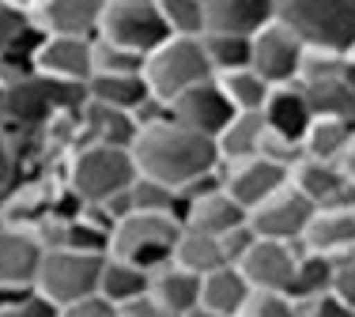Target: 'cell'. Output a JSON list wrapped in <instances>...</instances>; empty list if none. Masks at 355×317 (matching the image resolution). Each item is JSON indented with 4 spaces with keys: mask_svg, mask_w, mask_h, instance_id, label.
Returning a JSON list of instances; mask_svg holds the SVG:
<instances>
[{
    "mask_svg": "<svg viewBox=\"0 0 355 317\" xmlns=\"http://www.w3.org/2000/svg\"><path fill=\"white\" fill-rule=\"evenodd\" d=\"M148 287H151V272H144V269H137V264L121 261V257H106V261H103L98 295H103L106 302H114L117 310H125V306L148 298Z\"/></svg>",
    "mask_w": 355,
    "mask_h": 317,
    "instance_id": "25",
    "label": "cell"
},
{
    "mask_svg": "<svg viewBox=\"0 0 355 317\" xmlns=\"http://www.w3.org/2000/svg\"><path fill=\"white\" fill-rule=\"evenodd\" d=\"M276 23L306 49L348 57L355 46V0H276Z\"/></svg>",
    "mask_w": 355,
    "mask_h": 317,
    "instance_id": "2",
    "label": "cell"
},
{
    "mask_svg": "<svg viewBox=\"0 0 355 317\" xmlns=\"http://www.w3.org/2000/svg\"><path fill=\"white\" fill-rule=\"evenodd\" d=\"M302 57H306V46H302L284 23H268L265 30H257V35L250 38V69L257 72L268 87L299 83Z\"/></svg>",
    "mask_w": 355,
    "mask_h": 317,
    "instance_id": "8",
    "label": "cell"
},
{
    "mask_svg": "<svg viewBox=\"0 0 355 317\" xmlns=\"http://www.w3.org/2000/svg\"><path fill=\"white\" fill-rule=\"evenodd\" d=\"M171 264H178V269H185V272H193V276H200V280L212 276L216 269H227L223 249H219V238L197 235V230H185V227H182V235H178V242H174Z\"/></svg>",
    "mask_w": 355,
    "mask_h": 317,
    "instance_id": "27",
    "label": "cell"
},
{
    "mask_svg": "<svg viewBox=\"0 0 355 317\" xmlns=\"http://www.w3.org/2000/svg\"><path fill=\"white\" fill-rule=\"evenodd\" d=\"M15 178H19V166H15L12 140H8V132H0V193H8L15 185Z\"/></svg>",
    "mask_w": 355,
    "mask_h": 317,
    "instance_id": "45",
    "label": "cell"
},
{
    "mask_svg": "<svg viewBox=\"0 0 355 317\" xmlns=\"http://www.w3.org/2000/svg\"><path fill=\"white\" fill-rule=\"evenodd\" d=\"M12 317H61V306L49 302L46 295H38V291L31 287L27 295H23L19 302L12 306Z\"/></svg>",
    "mask_w": 355,
    "mask_h": 317,
    "instance_id": "42",
    "label": "cell"
},
{
    "mask_svg": "<svg viewBox=\"0 0 355 317\" xmlns=\"http://www.w3.org/2000/svg\"><path fill=\"white\" fill-rule=\"evenodd\" d=\"M250 295L253 287L246 283V276H242L239 269H216L212 276L200 280V306L205 310H212L219 317H242L250 306Z\"/></svg>",
    "mask_w": 355,
    "mask_h": 317,
    "instance_id": "23",
    "label": "cell"
},
{
    "mask_svg": "<svg viewBox=\"0 0 355 317\" xmlns=\"http://www.w3.org/2000/svg\"><path fill=\"white\" fill-rule=\"evenodd\" d=\"M148 98H151V91L144 76H91L87 80V102L110 106V110L137 114Z\"/></svg>",
    "mask_w": 355,
    "mask_h": 317,
    "instance_id": "26",
    "label": "cell"
},
{
    "mask_svg": "<svg viewBox=\"0 0 355 317\" xmlns=\"http://www.w3.org/2000/svg\"><path fill=\"white\" fill-rule=\"evenodd\" d=\"M144 80H148L151 98L171 106L174 98H182L189 87H197V83H205V80H216V76H212V64H208L205 42L200 38H171L148 57Z\"/></svg>",
    "mask_w": 355,
    "mask_h": 317,
    "instance_id": "5",
    "label": "cell"
},
{
    "mask_svg": "<svg viewBox=\"0 0 355 317\" xmlns=\"http://www.w3.org/2000/svg\"><path fill=\"white\" fill-rule=\"evenodd\" d=\"M35 72L57 83H83L95 76V38H42Z\"/></svg>",
    "mask_w": 355,
    "mask_h": 317,
    "instance_id": "13",
    "label": "cell"
},
{
    "mask_svg": "<svg viewBox=\"0 0 355 317\" xmlns=\"http://www.w3.org/2000/svg\"><path fill=\"white\" fill-rule=\"evenodd\" d=\"M80 125H83V147L95 144V147H125V152H129L137 132H140L132 114L110 110V106H98V102L83 106Z\"/></svg>",
    "mask_w": 355,
    "mask_h": 317,
    "instance_id": "21",
    "label": "cell"
},
{
    "mask_svg": "<svg viewBox=\"0 0 355 317\" xmlns=\"http://www.w3.org/2000/svg\"><path fill=\"white\" fill-rule=\"evenodd\" d=\"M299 317H355V310L333 295H321V298H310V302H299Z\"/></svg>",
    "mask_w": 355,
    "mask_h": 317,
    "instance_id": "43",
    "label": "cell"
},
{
    "mask_svg": "<svg viewBox=\"0 0 355 317\" xmlns=\"http://www.w3.org/2000/svg\"><path fill=\"white\" fill-rule=\"evenodd\" d=\"M61 317H121V310H117L114 302H106L103 295H91V298H83V302L64 306Z\"/></svg>",
    "mask_w": 355,
    "mask_h": 317,
    "instance_id": "44",
    "label": "cell"
},
{
    "mask_svg": "<svg viewBox=\"0 0 355 317\" xmlns=\"http://www.w3.org/2000/svg\"><path fill=\"white\" fill-rule=\"evenodd\" d=\"M137 163L125 147H76L64 158V174L61 181L80 197V204H106V200L121 197L132 189L137 181Z\"/></svg>",
    "mask_w": 355,
    "mask_h": 317,
    "instance_id": "3",
    "label": "cell"
},
{
    "mask_svg": "<svg viewBox=\"0 0 355 317\" xmlns=\"http://www.w3.org/2000/svg\"><path fill=\"white\" fill-rule=\"evenodd\" d=\"M205 53L212 64V76H227V72L250 69V38H234V35H205Z\"/></svg>",
    "mask_w": 355,
    "mask_h": 317,
    "instance_id": "34",
    "label": "cell"
},
{
    "mask_svg": "<svg viewBox=\"0 0 355 317\" xmlns=\"http://www.w3.org/2000/svg\"><path fill=\"white\" fill-rule=\"evenodd\" d=\"M185 317H219V314H212V310H205V306H193V310L185 314Z\"/></svg>",
    "mask_w": 355,
    "mask_h": 317,
    "instance_id": "50",
    "label": "cell"
},
{
    "mask_svg": "<svg viewBox=\"0 0 355 317\" xmlns=\"http://www.w3.org/2000/svg\"><path fill=\"white\" fill-rule=\"evenodd\" d=\"M182 235L178 215H151V212H132L110 235V257L137 264L144 272H159L171 264L174 242Z\"/></svg>",
    "mask_w": 355,
    "mask_h": 317,
    "instance_id": "4",
    "label": "cell"
},
{
    "mask_svg": "<svg viewBox=\"0 0 355 317\" xmlns=\"http://www.w3.org/2000/svg\"><path fill=\"white\" fill-rule=\"evenodd\" d=\"M253 242H257V235H253L250 223H242V227L227 230V235H219V249H223V261L231 264V269H239L242 257L253 249Z\"/></svg>",
    "mask_w": 355,
    "mask_h": 317,
    "instance_id": "39",
    "label": "cell"
},
{
    "mask_svg": "<svg viewBox=\"0 0 355 317\" xmlns=\"http://www.w3.org/2000/svg\"><path fill=\"white\" fill-rule=\"evenodd\" d=\"M344 57L340 53H325V49H306L302 57V72L299 83H321V80H340Z\"/></svg>",
    "mask_w": 355,
    "mask_h": 317,
    "instance_id": "38",
    "label": "cell"
},
{
    "mask_svg": "<svg viewBox=\"0 0 355 317\" xmlns=\"http://www.w3.org/2000/svg\"><path fill=\"white\" fill-rule=\"evenodd\" d=\"M125 314L129 317H174V314H166V310H159L151 298H140V302H132V306H125Z\"/></svg>",
    "mask_w": 355,
    "mask_h": 317,
    "instance_id": "46",
    "label": "cell"
},
{
    "mask_svg": "<svg viewBox=\"0 0 355 317\" xmlns=\"http://www.w3.org/2000/svg\"><path fill=\"white\" fill-rule=\"evenodd\" d=\"M250 223V212L239 208L227 189H212V193H200V197H182V227L185 230H197V235H227V230Z\"/></svg>",
    "mask_w": 355,
    "mask_h": 317,
    "instance_id": "18",
    "label": "cell"
},
{
    "mask_svg": "<svg viewBox=\"0 0 355 317\" xmlns=\"http://www.w3.org/2000/svg\"><path fill=\"white\" fill-rule=\"evenodd\" d=\"M265 132H268V125L261 114H234L231 125L216 136L219 166H234V163H246V158H257L261 144H265Z\"/></svg>",
    "mask_w": 355,
    "mask_h": 317,
    "instance_id": "24",
    "label": "cell"
},
{
    "mask_svg": "<svg viewBox=\"0 0 355 317\" xmlns=\"http://www.w3.org/2000/svg\"><path fill=\"white\" fill-rule=\"evenodd\" d=\"M106 257L76 253V249H46L35 276V291L46 295L49 302L64 306L83 302V298L98 295V276H103Z\"/></svg>",
    "mask_w": 355,
    "mask_h": 317,
    "instance_id": "6",
    "label": "cell"
},
{
    "mask_svg": "<svg viewBox=\"0 0 355 317\" xmlns=\"http://www.w3.org/2000/svg\"><path fill=\"white\" fill-rule=\"evenodd\" d=\"M95 38L114 42L121 49H132L140 57H151L163 42H171V30L163 23L159 0L155 4H110L106 0V12H103Z\"/></svg>",
    "mask_w": 355,
    "mask_h": 317,
    "instance_id": "7",
    "label": "cell"
},
{
    "mask_svg": "<svg viewBox=\"0 0 355 317\" xmlns=\"http://www.w3.org/2000/svg\"><path fill=\"white\" fill-rule=\"evenodd\" d=\"M314 212H318V208L310 204L299 189L287 185L272 200H265L261 208H253V212H250V227H253V235H257V238L299 246L302 235H306V227H310V219H314Z\"/></svg>",
    "mask_w": 355,
    "mask_h": 317,
    "instance_id": "9",
    "label": "cell"
},
{
    "mask_svg": "<svg viewBox=\"0 0 355 317\" xmlns=\"http://www.w3.org/2000/svg\"><path fill=\"white\" fill-rule=\"evenodd\" d=\"M205 35H234V38H253L276 23V0H205Z\"/></svg>",
    "mask_w": 355,
    "mask_h": 317,
    "instance_id": "17",
    "label": "cell"
},
{
    "mask_svg": "<svg viewBox=\"0 0 355 317\" xmlns=\"http://www.w3.org/2000/svg\"><path fill=\"white\" fill-rule=\"evenodd\" d=\"M355 140V121L340 118H314L306 140H302V158H318V163H340V155L348 152Z\"/></svg>",
    "mask_w": 355,
    "mask_h": 317,
    "instance_id": "28",
    "label": "cell"
},
{
    "mask_svg": "<svg viewBox=\"0 0 355 317\" xmlns=\"http://www.w3.org/2000/svg\"><path fill=\"white\" fill-rule=\"evenodd\" d=\"M291 185L299 189L318 212L325 208H355V185L344 178L336 163H318V158H299L291 166Z\"/></svg>",
    "mask_w": 355,
    "mask_h": 317,
    "instance_id": "15",
    "label": "cell"
},
{
    "mask_svg": "<svg viewBox=\"0 0 355 317\" xmlns=\"http://www.w3.org/2000/svg\"><path fill=\"white\" fill-rule=\"evenodd\" d=\"M4 4H12V8H23V12H31V8L38 4V0H4Z\"/></svg>",
    "mask_w": 355,
    "mask_h": 317,
    "instance_id": "49",
    "label": "cell"
},
{
    "mask_svg": "<svg viewBox=\"0 0 355 317\" xmlns=\"http://www.w3.org/2000/svg\"><path fill=\"white\" fill-rule=\"evenodd\" d=\"M329 295L340 298L344 306H352V310H355V253L352 257H336V264H333V287H329Z\"/></svg>",
    "mask_w": 355,
    "mask_h": 317,
    "instance_id": "40",
    "label": "cell"
},
{
    "mask_svg": "<svg viewBox=\"0 0 355 317\" xmlns=\"http://www.w3.org/2000/svg\"><path fill=\"white\" fill-rule=\"evenodd\" d=\"M291 185V166H280L272 158H246V163L223 166V189L227 197L234 200L239 208H261L265 200H272L280 189Z\"/></svg>",
    "mask_w": 355,
    "mask_h": 317,
    "instance_id": "10",
    "label": "cell"
},
{
    "mask_svg": "<svg viewBox=\"0 0 355 317\" xmlns=\"http://www.w3.org/2000/svg\"><path fill=\"white\" fill-rule=\"evenodd\" d=\"M110 4H155V0H110Z\"/></svg>",
    "mask_w": 355,
    "mask_h": 317,
    "instance_id": "51",
    "label": "cell"
},
{
    "mask_svg": "<svg viewBox=\"0 0 355 317\" xmlns=\"http://www.w3.org/2000/svg\"><path fill=\"white\" fill-rule=\"evenodd\" d=\"M336 166H340V170H344V178H348L352 185H355V140L348 144V152L340 155V163H336Z\"/></svg>",
    "mask_w": 355,
    "mask_h": 317,
    "instance_id": "47",
    "label": "cell"
},
{
    "mask_svg": "<svg viewBox=\"0 0 355 317\" xmlns=\"http://www.w3.org/2000/svg\"><path fill=\"white\" fill-rule=\"evenodd\" d=\"M129 155H132V163H137L140 178L171 185L178 193H185L193 181H200V178H208V174L219 170L216 140L197 136L193 129L178 125L174 118L155 121V125H140Z\"/></svg>",
    "mask_w": 355,
    "mask_h": 317,
    "instance_id": "1",
    "label": "cell"
},
{
    "mask_svg": "<svg viewBox=\"0 0 355 317\" xmlns=\"http://www.w3.org/2000/svg\"><path fill=\"white\" fill-rule=\"evenodd\" d=\"M42 38L46 35L35 27L31 12L12 8V4L0 0V53H27V57H35Z\"/></svg>",
    "mask_w": 355,
    "mask_h": 317,
    "instance_id": "32",
    "label": "cell"
},
{
    "mask_svg": "<svg viewBox=\"0 0 355 317\" xmlns=\"http://www.w3.org/2000/svg\"><path fill=\"white\" fill-rule=\"evenodd\" d=\"M216 83L223 87V95H227V102H231L234 114H261L268 102V95H272V87H268L253 69H239V72H227V76H216Z\"/></svg>",
    "mask_w": 355,
    "mask_h": 317,
    "instance_id": "30",
    "label": "cell"
},
{
    "mask_svg": "<svg viewBox=\"0 0 355 317\" xmlns=\"http://www.w3.org/2000/svg\"><path fill=\"white\" fill-rule=\"evenodd\" d=\"M340 80L348 83V87L355 91V53H348L344 57V69H340Z\"/></svg>",
    "mask_w": 355,
    "mask_h": 317,
    "instance_id": "48",
    "label": "cell"
},
{
    "mask_svg": "<svg viewBox=\"0 0 355 317\" xmlns=\"http://www.w3.org/2000/svg\"><path fill=\"white\" fill-rule=\"evenodd\" d=\"M0 208H4V193H0ZM0 223H4V219H0Z\"/></svg>",
    "mask_w": 355,
    "mask_h": 317,
    "instance_id": "52",
    "label": "cell"
},
{
    "mask_svg": "<svg viewBox=\"0 0 355 317\" xmlns=\"http://www.w3.org/2000/svg\"><path fill=\"white\" fill-rule=\"evenodd\" d=\"M35 76V57L27 53H0V91Z\"/></svg>",
    "mask_w": 355,
    "mask_h": 317,
    "instance_id": "41",
    "label": "cell"
},
{
    "mask_svg": "<svg viewBox=\"0 0 355 317\" xmlns=\"http://www.w3.org/2000/svg\"><path fill=\"white\" fill-rule=\"evenodd\" d=\"M171 114H174L178 125L193 129L197 136H205V140H216L234 118L231 102H227L223 87H219L216 80H205V83H197V87H189L182 98H174Z\"/></svg>",
    "mask_w": 355,
    "mask_h": 317,
    "instance_id": "12",
    "label": "cell"
},
{
    "mask_svg": "<svg viewBox=\"0 0 355 317\" xmlns=\"http://www.w3.org/2000/svg\"><path fill=\"white\" fill-rule=\"evenodd\" d=\"M333 257H321V253H306L302 249L299 253V264H295V276H291V287H287V295L295 298V302H310V298H321L329 295V287H333Z\"/></svg>",
    "mask_w": 355,
    "mask_h": 317,
    "instance_id": "29",
    "label": "cell"
},
{
    "mask_svg": "<svg viewBox=\"0 0 355 317\" xmlns=\"http://www.w3.org/2000/svg\"><path fill=\"white\" fill-rule=\"evenodd\" d=\"M121 317H129V314H125V310H121Z\"/></svg>",
    "mask_w": 355,
    "mask_h": 317,
    "instance_id": "53",
    "label": "cell"
},
{
    "mask_svg": "<svg viewBox=\"0 0 355 317\" xmlns=\"http://www.w3.org/2000/svg\"><path fill=\"white\" fill-rule=\"evenodd\" d=\"M242 317H299V302L284 291H253Z\"/></svg>",
    "mask_w": 355,
    "mask_h": 317,
    "instance_id": "37",
    "label": "cell"
},
{
    "mask_svg": "<svg viewBox=\"0 0 355 317\" xmlns=\"http://www.w3.org/2000/svg\"><path fill=\"white\" fill-rule=\"evenodd\" d=\"M159 12L171 38H205V0H159Z\"/></svg>",
    "mask_w": 355,
    "mask_h": 317,
    "instance_id": "33",
    "label": "cell"
},
{
    "mask_svg": "<svg viewBox=\"0 0 355 317\" xmlns=\"http://www.w3.org/2000/svg\"><path fill=\"white\" fill-rule=\"evenodd\" d=\"M106 0H38L31 19L46 38H95Z\"/></svg>",
    "mask_w": 355,
    "mask_h": 317,
    "instance_id": "11",
    "label": "cell"
},
{
    "mask_svg": "<svg viewBox=\"0 0 355 317\" xmlns=\"http://www.w3.org/2000/svg\"><path fill=\"white\" fill-rule=\"evenodd\" d=\"M306 253H321V257H352L355 253V208H325L314 212L306 235L299 242Z\"/></svg>",
    "mask_w": 355,
    "mask_h": 317,
    "instance_id": "20",
    "label": "cell"
},
{
    "mask_svg": "<svg viewBox=\"0 0 355 317\" xmlns=\"http://www.w3.org/2000/svg\"><path fill=\"white\" fill-rule=\"evenodd\" d=\"M132 212H151V215H178L182 219V193L171 185H159L151 178H137L129 189Z\"/></svg>",
    "mask_w": 355,
    "mask_h": 317,
    "instance_id": "35",
    "label": "cell"
},
{
    "mask_svg": "<svg viewBox=\"0 0 355 317\" xmlns=\"http://www.w3.org/2000/svg\"><path fill=\"white\" fill-rule=\"evenodd\" d=\"M261 118H265L272 136L302 147L310 125H314V110H310V102H306V95H302L299 83H287V87H272V95H268Z\"/></svg>",
    "mask_w": 355,
    "mask_h": 317,
    "instance_id": "19",
    "label": "cell"
},
{
    "mask_svg": "<svg viewBox=\"0 0 355 317\" xmlns=\"http://www.w3.org/2000/svg\"><path fill=\"white\" fill-rule=\"evenodd\" d=\"M306 95L314 118H340L355 121V91L344 80H321V83H299Z\"/></svg>",
    "mask_w": 355,
    "mask_h": 317,
    "instance_id": "31",
    "label": "cell"
},
{
    "mask_svg": "<svg viewBox=\"0 0 355 317\" xmlns=\"http://www.w3.org/2000/svg\"><path fill=\"white\" fill-rule=\"evenodd\" d=\"M148 298L159 306V310H166L174 317H185L193 306H200V276L178 269V264H166V269L151 272Z\"/></svg>",
    "mask_w": 355,
    "mask_h": 317,
    "instance_id": "22",
    "label": "cell"
},
{
    "mask_svg": "<svg viewBox=\"0 0 355 317\" xmlns=\"http://www.w3.org/2000/svg\"><path fill=\"white\" fill-rule=\"evenodd\" d=\"M299 253H302V246L257 238V242H253V249L242 257L239 272L246 276V283L253 291H284V295H287L291 276H295V264H299Z\"/></svg>",
    "mask_w": 355,
    "mask_h": 317,
    "instance_id": "14",
    "label": "cell"
},
{
    "mask_svg": "<svg viewBox=\"0 0 355 317\" xmlns=\"http://www.w3.org/2000/svg\"><path fill=\"white\" fill-rule=\"evenodd\" d=\"M144 64H148V57L95 38V76H144Z\"/></svg>",
    "mask_w": 355,
    "mask_h": 317,
    "instance_id": "36",
    "label": "cell"
},
{
    "mask_svg": "<svg viewBox=\"0 0 355 317\" xmlns=\"http://www.w3.org/2000/svg\"><path fill=\"white\" fill-rule=\"evenodd\" d=\"M42 253H46V249H42V242H38L35 230L0 223V287H4V291L35 287Z\"/></svg>",
    "mask_w": 355,
    "mask_h": 317,
    "instance_id": "16",
    "label": "cell"
}]
</instances>
